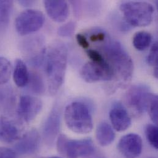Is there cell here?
<instances>
[{
    "label": "cell",
    "mask_w": 158,
    "mask_h": 158,
    "mask_svg": "<svg viewBox=\"0 0 158 158\" xmlns=\"http://www.w3.org/2000/svg\"><path fill=\"white\" fill-rule=\"evenodd\" d=\"M145 134L150 144L156 150L158 148V129L155 124H148L145 129Z\"/></svg>",
    "instance_id": "obj_24"
},
{
    "label": "cell",
    "mask_w": 158,
    "mask_h": 158,
    "mask_svg": "<svg viewBox=\"0 0 158 158\" xmlns=\"http://www.w3.org/2000/svg\"><path fill=\"white\" fill-rule=\"evenodd\" d=\"M64 119L67 127L72 132L85 134L92 132L93 119L88 107L79 102L68 105L64 112Z\"/></svg>",
    "instance_id": "obj_3"
},
{
    "label": "cell",
    "mask_w": 158,
    "mask_h": 158,
    "mask_svg": "<svg viewBox=\"0 0 158 158\" xmlns=\"http://www.w3.org/2000/svg\"><path fill=\"white\" fill-rule=\"evenodd\" d=\"M152 41V35L145 31L137 32L134 35L132 40V43L134 48L140 51H142L147 49L151 44Z\"/></svg>",
    "instance_id": "obj_20"
},
{
    "label": "cell",
    "mask_w": 158,
    "mask_h": 158,
    "mask_svg": "<svg viewBox=\"0 0 158 158\" xmlns=\"http://www.w3.org/2000/svg\"><path fill=\"white\" fill-rule=\"evenodd\" d=\"M120 10L126 22L133 27L149 25L153 19L155 9L145 1H127L120 5Z\"/></svg>",
    "instance_id": "obj_4"
},
{
    "label": "cell",
    "mask_w": 158,
    "mask_h": 158,
    "mask_svg": "<svg viewBox=\"0 0 158 158\" xmlns=\"http://www.w3.org/2000/svg\"><path fill=\"white\" fill-rule=\"evenodd\" d=\"M44 23L42 12L35 9H27L18 15L15 20L16 31L20 35H27L40 30Z\"/></svg>",
    "instance_id": "obj_7"
},
{
    "label": "cell",
    "mask_w": 158,
    "mask_h": 158,
    "mask_svg": "<svg viewBox=\"0 0 158 158\" xmlns=\"http://www.w3.org/2000/svg\"><path fill=\"white\" fill-rule=\"evenodd\" d=\"M76 39L79 46L83 49H87L89 47V43L87 41L86 37L82 34H77L76 36Z\"/></svg>",
    "instance_id": "obj_29"
},
{
    "label": "cell",
    "mask_w": 158,
    "mask_h": 158,
    "mask_svg": "<svg viewBox=\"0 0 158 158\" xmlns=\"http://www.w3.org/2000/svg\"><path fill=\"white\" fill-rule=\"evenodd\" d=\"M77 24L75 22H69L60 26L57 30L58 35L63 38L70 37L73 35L76 29Z\"/></svg>",
    "instance_id": "obj_25"
},
{
    "label": "cell",
    "mask_w": 158,
    "mask_h": 158,
    "mask_svg": "<svg viewBox=\"0 0 158 158\" xmlns=\"http://www.w3.org/2000/svg\"><path fill=\"white\" fill-rule=\"evenodd\" d=\"M19 3L24 7H29L31 6L33 4L35 3L34 1H19Z\"/></svg>",
    "instance_id": "obj_31"
},
{
    "label": "cell",
    "mask_w": 158,
    "mask_h": 158,
    "mask_svg": "<svg viewBox=\"0 0 158 158\" xmlns=\"http://www.w3.org/2000/svg\"><path fill=\"white\" fill-rule=\"evenodd\" d=\"M150 93L148 87L143 84L134 85L127 91L124 102L132 115L140 117L146 111L147 103Z\"/></svg>",
    "instance_id": "obj_6"
},
{
    "label": "cell",
    "mask_w": 158,
    "mask_h": 158,
    "mask_svg": "<svg viewBox=\"0 0 158 158\" xmlns=\"http://www.w3.org/2000/svg\"><path fill=\"white\" fill-rule=\"evenodd\" d=\"M148 64L155 68H158V42H155L152 45L149 54L147 57Z\"/></svg>",
    "instance_id": "obj_26"
},
{
    "label": "cell",
    "mask_w": 158,
    "mask_h": 158,
    "mask_svg": "<svg viewBox=\"0 0 158 158\" xmlns=\"http://www.w3.org/2000/svg\"><path fill=\"white\" fill-rule=\"evenodd\" d=\"M0 158H17L15 152L6 147H0Z\"/></svg>",
    "instance_id": "obj_28"
},
{
    "label": "cell",
    "mask_w": 158,
    "mask_h": 158,
    "mask_svg": "<svg viewBox=\"0 0 158 158\" xmlns=\"http://www.w3.org/2000/svg\"><path fill=\"white\" fill-rule=\"evenodd\" d=\"M44 5L48 15L53 21L61 23L68 19L70 10L67 1L46 0Z\"/></svg>",
    "instance_id": "obj_15"
},
{
    "label": "cell",
    "mask_w": 158,
    "mask_h": 158,
    "mask_svg": "<svg viewBox=\"0 0 158 158\" xmlns=\"http://www.w3.org/2000/svg\"><path fill=\"white\" fill-rule=\"evenodd\" d=\"M109 116L113 127L118 132L125 131L131 125L130 114L121 104L114 105L110 111Z\"/></svg>",
    "instance_id": "obj_14"
},
{
    "label": "cell",
    "mask_w": 158,
    "mask_h": 158,
    "mask_svg": "<svg viewBox=\"0 0 158 158\" xmlns=\"http://www.w3.org/2000/svg\"><path fill=\"white\" fill-rule=\"evenodd\" d=\"M106 39V35L105 33L102 31H99L95 33L92 34L90 37V40L91 41L93 42H100V41H103Z\"/></svg>",
    "instance_id": "obj_30"
},
{
    "label": "cell",
    "mask_w": 158,
    "mask_h": 158,
    "mask_svg": "<svg viewBox=\"0 0 158 158\" xmlns=\"http://www.w3.org/2000/svg\"><path fill=\"white\" fill-rule=\"evenodd\" d=\"M146 111L148 113L154 124L157 126L158 121V98L156 94L152 93L150 94L147 103Z\"/></svg>",
    "instance_id": "obj_22"
},
{
    "label": "cell",
    "mask_w": 158,
    "mask_h": 158,
    "mask_svg": "<svg viewBox=\"0 0 158 158\" xmlns=\"http://www.w3.org/2000/svg\"><path fill=\"white\" fill-rule=\"evenodd\" d=\"M86 54L92 62L101 63L105 60L104 56L99 51L93 49H87Z\"/></svg>",
    "instance_id": "obj_27"
},
{
    "label": "cell",
    "mask_w": 158,
    "mask_h": 158,
    "mask_svg": "<svg viewBox=\"0 0 158 158\" xmlns=\"http://www.w3.org/2000/svg\"><path fill=\"white\" fill-rule=\"evenodd\" d=\"M80 75L84 81L88 83L100 81H110L114 79L113 72L107 60L101 63L87 62L81 69Z\"/></svg>",
    "instance_id": "obj_8"
},
{
    "label": "cell",
    "mask_w": 158,
    "mask_h": 158,
    "mask_svg": "<svg viewBox=\"0 0 158 158\" xmlns=\"http://www.w3.org/2000/svg\"><path fill=\"white\" fill-rule=\"evenodd\" d=\"M11 65L9 61L3 57H0V84L6 83L10 77Z\"/></svg>",
    "instance_id": "obj_23"
},
{
    "label": "cell",
    "mask_w": 158,
    "mask_h": 158,
    "mask_svg": "<svg viewBox=\"0 0 158 158\" xmlns=\"http://www.w3.org/2000/svg\"><path fill=\"white\" fill-rule=\"evenodd\" d=\"M22 51L31 65L39 67L42 64L46 51L43 40L41 37L35 36L25 40L22 44Z\"/></svg>",
    "instance_id": "obj_9"
},
{
    "label": "cell",
    "mask_w": 158,
    "mask_h": 158,
    "mask_svg": "<svg viewBox=\"0 0 158 158\" xmlns=\"http://www.w3.org/2000/svg\"><path fill=\"white\" fill-rule=\"evenodd\" d=\"M115 137L114 130L108 123L102 122L98 125L95 131V137L100 146H109L114 142Z\"/></svg>",
    "instance_id": "obj_17"
},
{
    "label": "cell",
    "mask_w": 158,
    "mask_h": 158,
    "mask_svg": "<svg viewBox=\"0 0 158 158\" xmlns=\"http://www.w3.org/2000/svg\"><path fill=\"white\" fill-rule=\"evenodd\" d=\"M13 7V1H0V35L8 27Z\"/></svg>",
    "instance_id": "obj_19"
},
{
    "label": "cell",
    "mask_w": 158,
    "mask_h": 158,
    "mask_svg": "<svg viewBox=\"0 0 158 158\" xmlns=\"http://www.w3.org/2000/svg\"><path fill=\"white\" fill-rule=\"evenodd\" d=\"M30 73L25 62L21 59H17L13 72V79L15 84L19 87L28 85Z\"/></svg>",
    "instance_id": "obj_18"
},
{
    "label": "cell",
    "mask_w": 158,
    "mask_h": 158,
    "mask_svg": "<svg viewBox=\"0 0 158 158\" xmlns=\"http://www.w3.org/2000/svg\"><path fill=\"white\" fill-rule=\"evenodd\" d=\"M20 137V130L15 122L5 116H0V142L12 143Z\"/></svg>",
    "instance_id": "obj_16"
},
{
    "label": "cell",
    "mask_w": 158,
    "mask_h": 158,
    "mask_svg": "<svg viewBox=\"0 0 158 158\" xmlns=\"http://www.w3.org/2000/svg\"><path fill=\"white\" fill-rule=\"evenodd\" d=\"M28 84L31 90L36 94L41 95L45 92V84L41 75L36 72L30 73Z\"/></svg>",
    "instance_id": "obj_21"
},
{
    "label": "cell",
    "mask_w": 158,
    "mask_h": 158,
    "mask_svg": "<svg viewBox=\"0 0 158 158\" xmlns=\"http://www.w3.org/2000/svg\"><path fill=\"white\" fill-rule=\"evenodd\" d=\"M46 58L48 90L51 95H54L64 81L68 62V49L63 43L55 42L50 46Z\"/></svg>",
    "instance_id": "obj_1"
},
{
    "label": "cell",
    "mask_w": 158,
    "mask_h": 158,
    "mask_svg": "<svg viewBox=\"0 0 158 158\" xmlns=\"http://www.w3.org/2000/svg\"><path fill=\"white\" fill-rule=\"evenodd\" d=\"M106 60L116 78L121 84H127L132 78L134 63L121 44L117 41H108L104 47Z\"/></svg>",
    "instance_id": "obj_2"
},
{
    "label": "cell",
    "mask_w": 158,
    "mask_h": 158,
    "mask_svg": "<svg viewBox=\"0 0 158 158\" xmlns=\"http://www.w3.org/2000/svg\"><path fill=\"white\" fill-rule=\"evenodd\" d=\"M43 102L40 99L30 95H23L20 98L17 106V114L25 123L32 122L41 112Z\"/></svg>",
    "instance_id": "obj_10"
},
{
    "label": "cell",
    "mask_w": 158,
    "mask_h": 158,
    "mask_svg": "<svg viewBox=\"0 0 158 158\" xmlns=\"http://www.w3.org/2000/svg\"><path fill=\"white\" fill-rule=\"evenodd\" d=\"M118 150L126 158H137L143 150V142L141 137L136 134H129L119 140Z\"/></svg>",
    "instance_id": "obj_11"
},
{
    "label": "cell",
    "mask_w": 158,
    "mask_h": 158,
    "mask_svg": "<svg viewBox=\"0 0 158 158\" xmlns=\"http://www.w3.org/2000/svg\"><path fill=\"white\" fill-rule=\"evenodd\" d=\"M40 145V134L36 129H33L20 138L15 147L20 154L31 155L38 150Z\"/></svg>",
    "instance_id": "obj_13"
},
{
    "label": "cell",
    "mask_w": 158,
    "mask_h": 158,
    "mask_svg": "<svg viewBox=\"0 0 158 158\" xmlns=\"http://www.w3.org/2000/svg\"><path fill=\"white\" fill-rule=\"evenodd\" d=\"M57 152L66 158H79L92 155L95 151L93 141L90 138L75 140L65 134H60L57 139Z\"/></svg>",
    "instance_id": "obj_5"
},
{
    "label": "cell",
    "mask_w": 158,
    "mask_h": 158,
    "mask_svg": "<svg viewBox=\"0 0 158 158\" xmlns=\"http://www.w3.org/2000/svg\"></svg>",
    "instance_id": "obj_33"
},
{
    "label": "cell",
    "mask_w": 158,
    "mask_h": 158,
    "mask_svg": "<svg viewBox=\"0 0 158 158\" xmlns=\"http://www.w3.org/2000/svg\"><path fill=\"white\" fill-rule=\"evenodd\" d=\"M60 158L59 157H57V156H50V157H43V158Z\"/></svg>",
    "instance_id": "obj_32"
},
{
    "label": "cell",
    "mask_w": 158,
    "mask_h": 158,
    "mask_svg": "<svg viewBox=\"0 0 158 158\" xmlns=\"http://www.w3.org/2000/svg\"><path fill=\"white\" fill-rule=\"evenodd\" d=\"M60 112L58 108L54 107L50 112L44 122L43 128V136L46 143L51 145L60 131Z\"/></svg>",
    "instance_id": "obj_12"
}]
</instances>
